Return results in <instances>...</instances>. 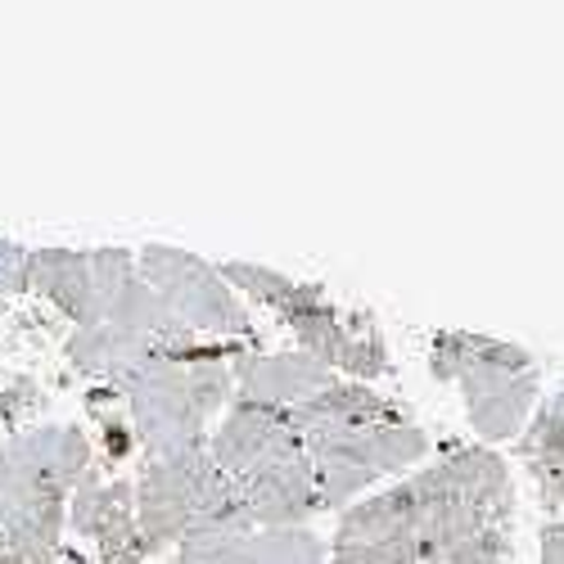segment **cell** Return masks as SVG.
Listing matches in <instances>:
<instances>
[{"label":"cell","instance_id":"obj_19","mask_svg":"<svg viewBox=\"0 0 564 564\" xmlns=\"http://www.w3.org/2000/svg\"><path fill=\"white\" fill-rule=\"evenodd\" d=\"M542 564H564V520H551L542 529Z\"/></svg>","mask_w":564,"mask_h":564},{"label":"cell","instance_id":"obj_3","mask_svg":"<svg viewBox=\"0 0 564 564\" xmlns=\"http://www.w3.org/2000/svg\"><path fill=\"white\" fill-rule=\"evenodd\" d=\"M208 456L253 529H307L312 514H321L316 469L290 411L235 398L208 434Z\"/></svg>","mask_w":564,"mask_h":564},{"label":"cell","instance_id":"obj_8","mask_svg":"<svg viewBox=\"0 0 564 564\" xmlns=\"http://www.w3.org/2000/svg\"><path fill=\"white\" fill-rule=\"evenodd\" d=\"M135 271L191 335H199L208 344L258 348V325H253L249 307L240 303V294L226 285L217 262H208L191 249L145 245L135 253Z\"/></svg>","mask_w":564,"mask_h":564},{"label":"cell","instance_id":"obj_14","mask_svg":"<svg viewBox=\"0 0 564 564\" xmlns=\"http://www.w3.org/2000/svg\"><path fill=\"white\" fill-rule=\"evenodd\" d=\"M514 452L529 465L542 506L560 514L564 510V380L533 406L524 434L514 438Z\"/></svg>","mask_w":564,"mask_h":564},{"label":"cell","instance_id":"obj_16","mask_svg":"<svg viewBox=\"0 0 564 564\" xmlns=\"http://www.w3.org/2000/svg\"><path fill=\"white\" fill-rule=\"evenodd\" d=\"M226 564H330V546L312 529H258Z\"/></svg>","mask_w":564,"mask_h":564},{"label":"cell","instance_id":"obj_1","mask_svg":"<svg viewBox=\"0 0 564 564\" xmlns=\"http://www.w3.org/2000/svg\"><path fill=\"white\" fill-rule=\"evenodd\" d=\"M330 564H506L514 551L510 465L456 443L434 465L339 510Z\"/></svg>","mask_w":564,"mask_h":564},{"label":"cell","instance_id":"obj_20","mask_svg":"<svg viewBox=\"0 0 564 564\" xmlns=\"http://www.w3.org/2000/svg\"><path fill=\"white\" fill-rule=\"evenodd\" d=\"M51 564H90V560H86V555H77L73 546H64V551H59V555H55Z\"/></svg>","mask_w":564,"mask_h":564},{"label":"cell","instance_id":"obj_11","mask_svg":"<svg viewBox=\"0 0 564 564\" xmlns=\"http://www.w3.org/2000/svg\"><path fill=\"white\" fill-rule=\"evenodd\" d=\"M135 275L131 249H32L28 262V290L55 303L73 330L96 325L122 285Z\"/></svg>","mask_w":564,"mask_h":564},{"label":"cell","instance_id":"obj_7","mask_svg":"<svg viewBox=\"0 0 564 564\" xmlns=\"http://www.w3.org/2000/svg\"><path fill=\"white\" fill-rule=\"evenodd\" d=\"M140 456H181L208 447L213 415L230 406V361H154L113 389Z\"/></svg>","mask_w":564,"mask_h":564},{"label":"cell","instance_id":"obj_9","mask_svg":"<svg viewBox=\"0 0 564 564\" xmlns=\"http://www.w3.org/2000/svg\"><path fill=\"white\" fill-rule=\"evenodd\" d=\"M131 488H135L140 538H145L150 555L176 546L195 524H204L208 514L235 501L208 447L181 452V456H140Z\"/></svg>","mask_w":564,"mask_h":564},{"label":"cell","instance_id":"obj_5","mask_svg":"<svg viewBox=\"0 0 564 564\" xmlns=\"http://www.w3.org/2000/svg\"><path fill=\"white\" fill-rule=\"evenodd\" d=\"M217 267L235 294H245L262 303L271 316H280V325L299 339V352L325 361L344 380L370 384L375 375L389 370V344L375 330V321L370 316L357 321L316 280H294L262 262H217Z\"/></svg>","mask_w":564,"mask_h":564},{"label":"cell","instance_id":"obj_12","mask_svg":"<svg viewBox=\"0 0 564 564\" xmlns=\"http://www.w3.org/2000/svg\"><path fill=\"white\" fill-rule=\"evenodd\" d=\"M68 524L96 542L100 564H145L150 546L135 520V488L131 479H100L96 469L68 497Z\"/></svg>","mask_w":564,"mask_h":564},{"label":"cell","instance_id":"obj_13","mask_svg":"<svg viewBox=\"0 0 564 564\" xmlns=\"http://www.w3.org/2000/svg\"><path fill=\"white\" fill-rule=\"evenodd\" d=\"M230 375H235V389H240V402H258V406H280V411H294L303 402H312L321 389H330L335 375L325 361L307 357V352H240L230 361Z\"/></svg>","mask_w":564,"mask_h":564},{"label":"cell","instance_id":"obj_10","mask_svg":"<svg viewBox=\"0 0 564 564\" xmlns=\"http://www.w3.org/2000/svg\"><path fill=\"white\" fill-rule=\"evenodd\" d=\"M96 447L77 425H36L14 434L0 447V538L36 506L73 497V488L90 475Z\"/></svg>","mask_w":564,"mask_h":564},{"label":"cell","instance_id":"obj_17","mask_svg":"<svg viewBox=\"0 0 564 564\" xmlns=\"http://www.w3.org/2000/svg\"><path fill=\"white\" fill-rule=\"evenodd\" d=\"M45 406V393L28 380L19 370H0V415L10 420V425H23L28 415H36Z\"/></svg>","mask_w":564,"mask_h":564},{"label":"cell","instance_id":"obj_15","mask_svg":"<svg viewBox=\"0 0 564 564\" xmlns=\"http://www.w3.org/2000/svg\"><path fill=\"white\" fill-rule=\"evenodd\" d=\"M64 524H68V497L36 506L0 538V564H51L64 551Z\"/></svg>","mask_w":564,"mask_h":564},{"label":"cell","instance_id":"obj_18","mask_svg":"<svg viewBox=\"0 0 564 564\" xmlns=\"http://www.w3.org/2000/svg\"><path fill=\"white\" fill-rule=\"evenodd\" d=\"M28 262H32V249L28 245L0 240V299L28 294Z\"/></svg>","mask_w":564,"mask_h":564},{"label":"cell","instance_id":"obj_6","mask_svg":"<svg viewBox=\"0 0 564 564\" xmlns=\"http://www.w3.org/2000/svg\"><path fill=\"white\" fill-rule=\"evenodd\" d=\"M434 380L456 384L465 402L469 430L492 443H514L524 434L533 406L542 402V370L529 348L475 335V330H438L430 339Z\"/></svg>","mask_w":564,"mask_h":564},{"label":"cell","instance_id":"obj_4","mask_svg":"<svg viewBox=\"0 0 564 564\" xmlns=\"http://www.w3.org/2000/svg\"><path fill=\"white\" fill-rule=\"evenodd\" d=\"M240 344H208L191 335L185 325L159 303V294L140 280V271L122 285V294L109 303V312L96 325H82L64 339V357L96 384L118 389L135 370L154 361H235Z\"/></svg>","mask_w":564,"mask_h":564},{"label":"cell","instance_id":"obj_2","mask_svg":"<svg viewBox=\"0 0 564 564\" xmlns=\"http://www.w3.org/2000/svg\"><path fill=\"white\" fill-rule=\"evenodd\" d=\"M290 415L316 469V510H348L361 492L406 475L430 452V434L411 406L361 380H335Z\"/></svg>","mask_w":564,"mask_h":564}]
</instances>
